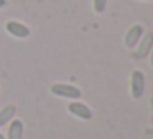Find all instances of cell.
Returning <instances> with one entry per match:
<instances>
[{
  "label": "cell",
  "mask_w": 153,
  "mask_h": 139,
  "mask_svg": "<svg viewBox=\"0 0 153 139\" xmlns=\"http://www.w3.org/2000/svg\"><path fill=\"white\" fill-rule=\"evenodd\" d=\"M51 93L59 98H69V100H79L82 97L79 87L71 85V83H54L51 85Z\"/></svg>",
  "instance_id": "cell-1"
},
{
  "label": "cell",
  "mask_w": 153,
  "mask_h": 139,
  "mask_svg": "<svg viewBox=\"0 0 153 139\" xmlns=\"http://www.w3.org/2000/svg\"><path fill=\"white\" fill-rule=\"evenodd\" d=\"M130 92L135 100H140L145 92V75L140 70H133L132 79H130Z\"/></svg>",
  "instance_id": "cell-2"
},
{
  "label": "cell",
  "mask_w": 153,
  "mask_h": 139,
  "mask_svg": "<svg viewBox=\"0 0 153 139\" xmlns=\"http://www.w3.org/2000/svg\"><path fill=\"white\" fill-rule=\"evenodd\" d=\"M135 48H137V51H135V54H133V57H137V59H145L153 48V33L143 34L142 40L138 41V44H137Z\"/></svg>",
  "instance_id": "cell-3"
},
{
  "label": "cell",
  "mask_w": 153,
  "mask_h": 139,
  "mask_svg": "<svg viewBox=\"0 0 153 139\" xmlns=\"http://www.w3.org/2000/svg\"><path fill=\"white\" fill-rule=\"evenodd\" d=\"M68 110H69L71 115H74L76 118L82 119V121H89V119L92 118V111H91L89 106L81 103V102H76V100L68 105Z\"/></svg>",
  "instance_id": "cell-4"
},
{
  "label": "cell",
  "mask_w": 153,
  "mask_h": 139,
  "mask_svg": "<svg viewBox=\"0 0 153 139\" xmlns=\"http://www.w3.org/2000/svg\"><path fill=\"white\" fill-rule=\"evenodd\" d=\"M142 36H143V26L142 25H133L125 34V46L128 49H135V46L142 40Z\"/></svg>",
  "instance_id": "cell-5"
},
{
  "label": "cell",
  "mask_w": 153,
  "mask_h": 139,
  "mask_svg": "<svg viewBox=\"0 0 153 139\" xmlns=\"http://www.w3.org/2000/svg\"><path fill=\"white\" fill-rule=\"evenodd\" d=\"M5 28H7V31L15 38H28L30 36V28H28L27 25L20 23V21H8V23L5 25Z\"/></svg>",
  "instance_id": "cell-6"
},
{
  "label": "cell",
  "mask_w": 153,
  "mask_h": 139,
  "mask_svg": "<svg viewBox=\"0 0 153 139\" xmlns=\"http://www.w3.org/2000/svg\"><path fill=\"white\" fill-rule=\"evenodd\" d=\"M8 139H23V123L20 119H12L7 131Z\"/></svg>",
  "instance_id": "cell-7"
},
{
  "label": "cell",
  "mask_w": 153,
  "mask_h": 139,
  "mask_svg": "<svg viewBox=\"0 0 153 139\" xmlns=\"http://www.w3.org/2000/svg\"><path fill=\"white\" fill-rule=\"evenodd\" d=\"M15 115H17V106L15 105H7L4 110H0V128L8 124L15 118Z\"/></svg>",
  "instance_id": "cell-8"
},
{
  "label": "cell",
  "mask_w": 153,
  "mask_h": 139,
  "mask_svg": "<svg viewBox=\"0 0 153 139\" xmlns=\"http://www.w3.org/2000/svg\"><path fill=\"white\" fill-rule=\"evenodd\" d=\"M107 2H109V0H92L94 12H96V13H102L107 7Z\"/></svg>",
  "instance_id": "cell-9"
},
{
  "label": "cell",
  "mask_w": 153,
  "mask_h": 139,
  "mask_svg": "<svg viewBox=\"0 0 153 139\" xmlns=\"http://www.w3.org/2000/svg\"><path fill=\"white\" fill-rule=\"evenodd\" d=\"M7 5V0H0V8H4Z\"/></svg>",
  "instance_id": "cell-10"
},
{
  "label": "cell",
  "mask_w": 153,
  "mask_h": 139,
  "mask_svg": "<svg viewBox=\"0 0 153 139\" xmlns=\"http://www.w3.org/2000/svg\"><path fill=\"white\" fill-rule=\"evenodd\" d=\"M150 62H152V66H153V48H152V51H150Z\"/></svg>",
  "instance_id": "cell-11"
},
{
  "label": "cell",
  "mask_w": 153,
  "mask_h": 139,
  "mask_svg": "<svg viewBox=\"0 0 153 139\" xmlns=\"http://www.w3.org/2000/svg\"><path fill=\"white\" fill-rule=\"evenodd\" d=\"M0 139H5V136H4V134H2V132H0Z\"/></svg>",
  "instance_id": "cell-12"
}]
</instances>
